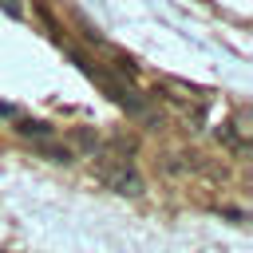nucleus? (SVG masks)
<instances>
[{
	"mask_svg": "<svg viewBox=\"0 0 253 253\" xmlns=\"http://www.w3.org/2000/svg\"><path fill=\"white\" fill-rule=\"evenodd\" d=\"M0 115H12V107H8V103H0Z\"/></svg>",
	"mask_w": 253,
	"mask_h": 253,
	"instance_id": "obj_4",
	"label": "nucleus"
},
{
	"mask_svg": "<svg viewBox=\"0 0 253 253\" xmlns=\"http://www.w3.org/2000/svg\"><path fill=\"white\" fill-rule=\"evenodd\" d=\"M75 63H79V67H83V71H87V75H91V79H95V83H99V87H103V91H107V95H111V99H115L119 107H130V111H142V107H146V103H142V99H138V95H134L130 87H123V83H119L115 75H107L103 67L87 63L83 55H75Z\"/></svg>",
	"mask_w": 253,
	"mask_h": 253,
	"instance_id": "obj_2",
	"label": "nucleus"
},
{
	"mask_svg": "<svg viewBox=\"0 0 253 253\" xmlns=\"http://www.w3.org/2000/svg\"><path fill=\"white\" fill-rule=\"evenodd\" d=\"M16 130H20V134H36V138H51V126L40 123V119H20Z\"/></svg>",
	"mask_w": 253,
	"mask_h": 253,
	"instance_id": "obj_3",
	"label": "nucleus"
},
{
	"mask_svg": "<svg viewBox=\"0 0 253 253\" xmlns=\"http://www.w3.org/2000/svg\"><path fill=\"white\" fill-rule=\"evenodd\" d=\"M99 182L115 194H142V178L138 170L130 166L126 154H115V158H103L99 162Z\"/></svg>",
	"mask_w": 253,
	"mask_h": 253,
	"instance_id": "obj_1",
	"label": "nucleus"
}]
</instances>
